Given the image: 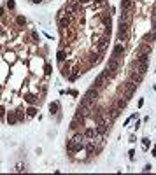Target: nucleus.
Listing matches in <instances>:
<instances>
[{"label": "nucleus", "instance_id": "nucleus-30", "mask_svg": "<svg viewBox=\"0 0 156 175\" xmlns=\"http://www.w3.org/2000/svg\"><path fill=\"white\" fill-rule=\"evenodd\" d=\"M5 16V9L4 7H0V18H4Z\"/></svg>", "mask_w": 156, "mask_h": 175}, {"label": "nucleus", "instance_id": "nucleus-24", "mask_svg": "<svg viewBox=\"0 0 156 175\" xmlns=\"http://www.w3.org/2000/svg\"><path fill=\"white\" fill-rule=\"evenodd\" d=\"M16 23H18L19 26H25V25H27V18H25V16H16Z\"/></svg>", "mask_w": 156, "mask_h": 175}, {"label": "nucleus", "instance_id": "nucleus-6", "mask_svg": "<svg viewBox=\"0 0 156 175\" xmlns=\"http://www.w3.org/2000/svg\"><path fill=\"white\" fill-rule=\"evenodd\" d=\"M5 121H7L9 126L19 123V121H18V112H16V111H7V114H5Z\"/></svg>", "mask_w": 156, "mask_h": 175}, {"label": "nucleus", "instance_id": "nucleus-15", "mask_svg": "<svg viewBox=\"0 0 156 175\" xmlns=\"http://www.w3.org/2000/svg\"><path fill=\"white\" fill-rule=\"evenodd\" d=\"M102 75H104V77H105L107 81H112V79H114V77L118 75V72H114V70H109V69H105V70L102 72Z\"/></svg>", "mask_w": 156, "mask_h": 175}, {"label": "nucleus", "instance_id": "nucleus-27", "mask_svg": "<svg viewBox=\"0 0 156 175\" xmlns=\"http://www.w3.org/2000/svg\"><path fill=\"white\" fill-rule=\"evenodd\" d=\"M5 114H7L5 105H0V119H5Z\"/></svg>", "mask_w": 156, "mask_h": 175}, {"label": "nucleus", "instance_id": "nucleus-34", "mask_svg": "<svg viewBox=\"0 0 156 175\" xmlns=\"http://www.w3.org/2000/svg\"><path fill=\"white\" fill-rule=\"evenodd\" d=\"M153 156H154V158H156V147H154V149H153Z\"/></svg>", "mask_w": 156, "mask_h": 175}, {"label": "nucleus", "instance_id": "nucleus-9", "mask_svg": "<svg viewBox=\"0 0 156 175\" xmlns=\"http://www.w3.org/2000/svg\"><path fill=\"white\" fill-rule=\"evenodd\" d=\"M142 79H144V74H140L137 70H130V81H133L135 84H140Z\"/></svg>", "mask_w": 156, "mask_h": 175}, {"label": "nucleus", "instance_id": "nucleus-4", "mask_svg": "<svg viewBox=\"0 0 156 175\" xmlns=\"http://www.w3.org/2000/svg\"><path fill=\"white\" fill-rule=\"evenodd\" d=\"M109 82H110V81H107V79H105V77L100 74V75L95 79V82H93V88H97V90H104V88H107V86H109Z\"/></svg>", "mask_w": 156, "mask_h": 175}, {"label": "nucleus", "instance_id": "nucleus-11", "mask_svg": "<svg viewBox=\"0 0 156 175\" xmlns=\"http://www.w3.org/2000/svg\"><path fill=\"white\" fill-rule=\"evenodd\" d=\"M119 23H131V12H130V11H123V12H121Z\"/></svg>", "mask_w": 156, "mask_h": 175}, {"label": "nucleus", "instance_id": "nucleus-17", "mask_svg": "<svg viewBox=\"0 0 156 175\" xmlns=\"http://www.w3.org/2000/svg\"><path fill=\"white\" fill-rule=\"evenodd\" d=\"M133 5V0H121V11H130Z\"/></svg>", "mask_w": 156, "mask_h": 175}, {"label": "nucleus", "instance_id": "nucleus-32", "mask_svg": "<svg viewBox=\"0 0 156 175\" xmlns=\"http://www.w3.org/2000/svg\"><path fill=\"white\" fill-rule=\"evenodd\" d=\"M151 168H153L151 165H146V166H144V172H151Z\"/></svg>", "mask_w": 156, "mask_h": 175}, {"label": "nucleus", "instance_id": "nucleus-13", "mask_svg": "<svg viewBox=\"0 0 156 175\" xmlns=\"http://www.w3.org/2000/svg\"><path fill=\"white\" fill-rule=\"evenodd\" d=\"M151 49H153V47H151L149 42H142L140 46H139V49H137V54H139V53H151Z\"/></svg>", "mask_w": 156, "mask_h": 175}, {"label": "nucleus", "instance_id": "nucleus-25", "mask_svg": "<svg viewBox=\"0 0 156 175\" xmlns=\"http://www.w3.org/2000/svg\"><path fill=\"white\" fill-rule=\"evenodd\" d=\"M79 128H81V124H79V121H76V119H74V121L70 123V131H77Z\"/></svg>", "mask_w": 156, "mask_h": 175}, {"label": "nucleus", "instance_id": "nucleus-33", "mask_svg": "<svg viewBox=\"0 0 156 175\" xmlns=\"http://www.w3.org/2000/svg\"><path fill=\"white\" fill-rule=\"evenodd\" d=\"M30 2H32V4H42L44 0H30Z\"/></svg>", "mask_w": 156, "mask_h": 175}, {"label": "nucleus", "instance_id": "nucleus-28", "mask_svg": "<svg viewBox=\"0 0 156 175\" xmlns=\"http://www.w3.org/2000/svg\"><path fill=\"white\" fill-rule=\"evenodd\" d=\"M5 5H7L9 11H14V9H16V2H14V0H7V4H5Z\"/></svg>", "mask_w": 156, "mask_h": 175}, {"label": "nucleus", "instance_id": "nucleus-18", "mask_svg": "<svg viewBox=\"0 0 156 175\" xmlns=\"http://www.w3.org/2000/svg\"><path fill=\"white\" fill-rule=\"evenodd\" d=\"M16 112H18V121H19V123H23V121L27 119V114H25L27 111H23L21 107H18V109H16Z\"/></svg>", "mask_w": 156, "mask_h": 175}, {"label": "nucleus", "instance_id": "nucleus-22", "mask_svg": "<svg viewBox=\"0 0 156 175\" xmlns=\"http://www.w3.org/2000/svg\"><path fill=\"white\" fill-rule=\"evenodd\" d=\"M126 103H128V100H126L125 96H123V100H121V98H118V100H116V107H118V109H125V107H126Z\"/></svg>", "mask_w": 156, "mask_h": 175}, {"label": "nucleus", "instance_id": "nucleus-16", "mask_svg": "<svg viewBox=\"0 0 156 175\" xmlns=\"http://www.w3.org/2000/svg\"><path fill=\"white\" fill-rule=\"evenodd\" d=\"M128 39H130V32H119L118 30V40L119 42L125 44V42H128Z\"/></svg>", "mask_w": 156, "mask_h": 175}, {"label": "nucleus", "instance_id": "nucleus-7", "mask_svg": "<svg viewBox=\"0 0 156 175\" xmlns=\"http://www.w3.org/2000/svg\"><path fill=\"white\" fill-rule=\"evenodd\" d=\"M86 98H90L91 102H98V98H100V91L97 90V88H90V90L86 91Z\"/></svg>", "mask_w": 156, "mask_h": 175}, {"label": "nucleus", "instance_id": "nucleus-20", "mask_svg": "<svg viewBox=\"0 0 156 175\" xmlns=\"http://www.w3.org/2000/svg\"><path fill=\"white\" fill-rule=\"evenodd\" d=\"M37 112H39V111H37V107H35V105H30V107L27 109V116H28V117L37 116Z\"/></svg>", "mask_w": 156, "mask_h": 175}, {"label": "nucleus", "instance_id": "nucleus-21", "mask_svg": "<svg viewBox=\"0 0 156 175\" xmlns=\"http://www.w3.org/2000/svg\"><path fill=\"white\" fill-rule=\"evenodd\" d=\"M86 138H84V133H82V131H77V133L72 137V142H84Z\"/></svg>", "mask_w": 156, "mask_h": 175}, {"label": "nucleus", "instance_id": "nucleus-29", "mask_svg": "<svg viewBox=\"0 0 156 175\" xmlns=\"http://www.w3.org/2000/svg\"><path fill=\"white\" fill-rule=\"evenodd\" d=\"M32 39H33V40H37V42H39V33H37V32H32Z\"/></svg>", "mask_w": 156, "mask_h": 175}, {"label": "nucleus", "instance_id": "nucleus-12", "mask_svg": "<svg viewBox=\"0 0 156 175\" xmlns=\"http://www.w3.org/2000/svg\"><path fill=\"white\" fill-rule=\"evenodd\" d=\"M135 61H137L139 65L147 63V61H149V53H139V54H137V58H135Z\"/></svg>", "mask_w": 156, "mask_h": 175}, {"label": "nucleus", "instance_id": "nucleus-26", "mask_svg": "<svg viewBox=\"0 0 156 175\" xmlns=\"http://www.w3.org/2000/svg\"><path fill=\"white\" fill-rule=\"evenodd\" d=\"M51 72H53L51 63H46V65H44V74H46V75H51Z\"/></svg>", "mask_w": 156, "mask_h": 175}, {"label": "nucleus", "instance_id": "nucleus-2", "mask_svg": "<svg viewBox=\"0 0 156 175\" xmlns=\"http://www.w3.org/2000/svg\"><path fill=\"white\" fill-rule=\"evenodd\" d=\"M121 58H112L110 56L109 60H107V69L109 70H114V72H119L121 70V61H119Z\"/></svg>", "mask_w": 156, "mask_h": 175}, {"label": "nucleus", "instance_id": "nucleus-35", "mask_svg": "<svg viewBox=\"0 0 156 175\" xmlns=\"http://www.w3.org/2000/svg\"><path fill=\"white\" fill-rule=\"evenodd\" d=\"M154 12H156V4H154V7H153V14H154Z\"/></svg>", "mask_w": 156, "mask_h": 175}, {"label": "nucleus", "instance_id": "nucleus-8", "mask_svg": "<svg viewBox=\"0 0 156 175\" xmlns=\"http://www.w3.org/2000/svg\"><path fill=\"white\" fill-rule=\"evenodd\" d=\"M82 133H84V138H86V140H95V138L98 137L97 130H95V128H90V126H88V128L82 131Z\"/></svg>", "mask_w": 156, "mask_h": 175}, {"label": "nucleus", "instance_id": "nucleus-23", "mask_svg": "<svg viewBox=\"0 0 156 175\" xmlns=\"http://www.w3.org/2000/svg\"><path fill=\"white\" fill-rule=\"evenodd\" d=\"M131 30V23H119V32H130Z\"/></svg>", "mask_w": 156, "mask_h": 175}, {"label": "nucleus", "instance_id": "nucleus-1", "mask_svg": "<svg viewBox=\"0 0 156 175\" xmlns=\"http://www.w3.org/2000/svg\"><path fill=\"white\" fill-rule=\"evenodd\" d=\"M109 126H110V123L107 121V119H104V121H100V123H97V133H98V137H104L105 133H109Z\"/></svg>", "mask_w": 156, "mask_h": 175}, {"label": "nucleus", "instance_id": "nucleus-10", "mask_svg": "<svg viewBox=\"0 0 156 175\" xmlns=\"http://www.w3.org/2000/svg\"><path fill=\"white\" fill-rule=\"evenodd\" d=\"M125 53V44H116L112 49V58H121Z\"/></svg>", "mask_w": 156, "mask_h": 175}, {"label": "nucleus", "instance_id": "nucleus-31", "mask_svg": "<svg viewBox=\"0 0 156 175\" xmlns=\"http://www.w3.org/2000/svg\"><path fill=\"white\" fill-rule=\"evenodd\" d=\"M142 142H144V145H146V147H147V145L151 144V142H149V138H142Z\"/></svg>", "mask_w": 156, "mask_h": 175}, {"label": "nucleus", "instance_id": "nucleus-19", "mask_svg": "<svg viewBox=\"0 0 156 175\" xmlns=\"http://www.w3.org/2000/svg\"><path fill=\"white\" fill-rule=\"evenodd\" d=\"M49 112H51V114H58V112H60V103H58V102H51Z\"/></svg>", "mask_w": 156, "mask_h": 175}, {"label": "nucleus", "instance_id": "nucleus-5", "mask_svg": "<svg viewBox=\"0 0 156 175\" xmlns=\"http://www.w3.org/2000/svg\"><path fill=\"white\" fill-rule=\"evenodd\" d=\"M39 98L40 96H37L35 93H28V91H23V100L28 103V105H35L37 102H39Z\"/></svg>", "mask_w": 156, "mask_h": 175}, {"label": "nucleus", "instance_id": "nucleus-14", "mask_svg": "<svg viewBox=\"0 0 156 175\" xmlns=\"http://www.w3.org/2000/svg\"><path fill=\"white\" fill-rule=\"evenodd\" d=\"M69 74H70V61L67 60V61L61 65V75H63V77H69Z\"/></svg>", "mask_w": 156, "mask_h": 175}, {"label": "nucleus", "instance_id": "nucleus-3", "mask_svg": "<svg viewBox=\"0 0 156 175\" xmlns=\"http://www.w3.org/2000/svg\"><path fill=\"white\" fill-rule=\"evenodd\" d=\"M102 60H104V54H100V53H90V56H88V65L95 67V65H98Z\"/></svg>", "mask_w": 156, "mask_h": 175}]
</instances>
